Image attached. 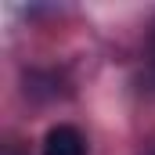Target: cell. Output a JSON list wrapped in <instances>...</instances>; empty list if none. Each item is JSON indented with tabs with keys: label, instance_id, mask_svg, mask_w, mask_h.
Masks as SVG:
<instances>
[{
	"label": "cell",
	"instance_id": "cell-1",
	"mask_svg": "<svg viewBox=\"0 0 155 155\" xmlns=\"http://www.w3.org/2000/svg\"><path fill=\"white\" fill-rule=\"evenodd\" d=\"M43 155H83V137L76 126H54L43 141Z\"/></svg>",
	"mask_w": 155,
	"mask_h": 155
},
{
	"label": "cell",
	"instance_id": "cell-2",
	"mask_svg": "<svg viewBox=\"0 0 155 155\" xmlns=\"http://www.w3.org/2000/svg\"><path fill=\"white\" fill-rule=\"evenodd\" d=\"M4 155H22V152H18V148H4Z\"/></svg>",
	"mask_w": 155,
	"mask_h": 155
},
{
	"label": "cell",
	"instance_id": "cell-3",
	"mask_svg": "<svg viewBox=\"0 0 155 155\" xmlns=\"http://www.w3.org/2000/svg\"><path fill=\"white\" fill-rule=\"evenodd\" d=\"M152 65H155V36H152Z\"/></svg>",
	"mask_w": 155,
	"mask_h": 155
}]
</instances>
